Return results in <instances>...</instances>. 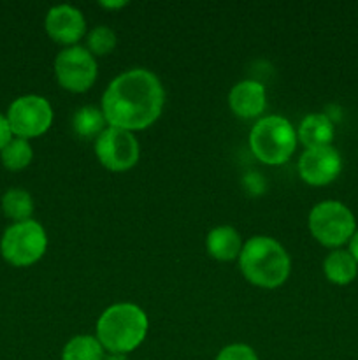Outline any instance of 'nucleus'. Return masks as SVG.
<instances>
[{
  "mask_svg": "<svg viewBox=\"0 0 358 360\" xmlns=\"http://www.w3.org/2000/svg\"><path fill=\"white\" fill-rule=\"evenodd\" d=\"M343 169V158L336 148L319 146L307 148L298 158V174L312 186H323L332 183Z\"/></svg>",
  "mask_w": 358,
  "mask_h": 360,
  "instance_id": "10",
  "label": "nucleus"
},
{
  "mask_svg": "<svg viewBox=\"0 0 358 360\" xmlns=\"http://www.w3.org/2000/svg\"><path fill=\"white\" fill-rule=\"evenodd\" d=\"M323 273L333 285H350L358 274V262L347 250H332L323 260Z\"/></svg>",
  "mask_w": 358,
  "mask_h": 360,
  "instance_id": "15",
  "label": "nucleus"
},
{
  "mask_svg": "<svg viewBox=\"0 0 358 360\" xmlns=\"http://www.w3.org/2000/svg\"><path fill=\"white\" fill-rule=\"evenodd\" d=\"M13 139V130H11L9 122H7V116L0 115V151L7 146Z\"/></svg>",
  "mask_w": 358,
  "mask_h": 360,
  "instance_id": "22",
  "label": "nucleus"
},
{
  "mask_svg": "<svg viewBox=\"0 0 358 360\" xmlns=\"http://www.w3.org/2000/svg\"><path fill=\"white\" fill-rule=\"evenodd\" d=\"M46 32L53 41L60 44L76 46V42L86 32V20L77 7L69 4H60L51 7L46 14Z\"/></svg>",
  "mask_w": 358,
  "mask_h": 360,
  "instance_id": "11",
  "label": "nucleus"
},
{
  "mask_svg": "<svg viewBox=\"0 0 358 360\" xmlns=\"http://www.w3.org/2000/svg\"><path fill=\"white\" fill-rule=\"evenodd\" d=\"M207 253L213 259L221 260V262H230V260L239 259L242 250V241L239 232L230 225H220L214 227L206 238Z\"/></svg>",
  "mask_w": 358,
  "mask_h": 360,
  "instance_id": "13",
  "label": "nucleus"
},
{
  "mask_svg": "<svg viewBox=\"0 0 358 360\" xmlns=\"http://www.w3.org/2000/svg\"><path fill=\"white\" fill-rule=\"evenodd\" d=\"M309 231L323 246L339 248L353 238L357 220L346 204L339 200H323L309 213Z\"/></svg>",
  "mask_w": 358,
  "mask_h": 360,
  "instance_id": "5",
  "label": "nucleus"
},
{
  "mask_svg": "<svg viewBox=\"0 0 358 360\" xmlns=\"http://www.w3.org/2000/svg\"><path fill=\"white\" fill-rule=\"evenodd\" d=\"M228 104L241 118H258L267 108L265 86L255 79L239 81L228 94Z\"/></svg>",
  "mask_w": 358,
  "mask_h": 360,
  "instance_id": "12",
  "label": "nucleus"
},
{
  "mask_svg": "<svg viewBox=\"0 0 358 360\" xmlns=\"http://www.w3.org/2000/svg\"><path fill=\"white\" fill-rule=\"evenodd\" d=\"M105 350L97 336L81 334L67 341L62 350V360H104Z\"/></svg>",
  "mask_w": 358,
  "mask_h": 360,
  "instance_id": "16",
  "label": "nucleus"
},
{
  "mask_svg": "<svg viewBox=\"0 0 358 360\" xmlns=\"http://www.w3.org/2000/svg\"><path fill=\"white\" fill-rule=\"evenodd\" d=\"M126 4L128 2H125V0H119V2H104V0H102L100 6L107 7V9H118V7H125Z\"/></svg>",
  "mask_w": 358,
  "mask_h": 360,
  "instance_id": "24",
  "label": "nucleus"
},
{
  "mask_svg": "<svg viewBox=\"0 0 358 360\" xmlns=\"http://www.w3.org/2000/svg\"><path fill=\"white\" fill-rule=\"evenodd\" d=\"M88 51L91 55L97 56H104L107 53H111L112 49L116 48V34L112 28L105 27V25H98V27L91 28L90 34H88Z\"/></svg>",
  "mask_w": 358,
  "mask_h": 360,
  "instance_id": "20",
  "label": "nucleus"
},
{
  "mask_svg": "<svg viewBox=\"0 0 358 360\" xmlns=\"http://www.w3.org/2000/svg\"><path fill=\"white\" fill-rule=\"evenodd\" d=\"M214 360H258V355H256L255 350H253L251 347H248V345L235 343L225 347Z\"/></svg>",
  "mask_w": 358,
  "mask_h": 360,
  "instance_id": "21",
  "label": "nucleus"
},
{
  "mask_svg": "<svg viewBox=\"0 0 358 360\" xmlns=\"http://www.w3.org/2000/svg\"><path fill=\"white\" fill-rule=\"evenodd\" d=\"M105 116L102 109L95 105H83L72 116L74 132L79 137H98L105 130Z\"/></svg>",
  "mask_w": 358,
  "mask_h": 360,
  "instance_id": "17",
  "label": "nucleus"
},
{
  "mask_svg": "<svg viewBox=\"0 0 358 360\" xmlns=\"http://www.w3.org/2000/svg\"><path fill=\"white\" fill-rule=\"evenodd\" d=\"M97 60L83 46H69L55 58V76L60 86L74 94L90 90L97 79Z\"/></svg>",
  "mask_w": 358,
  "mask_h": 360,
  "instance_id": "7",
  "label": "nucleus"
},
{
  "mask_svg": "<svg viewBox=\"0 0 358 360\" xmlns=\"http://www.w3.org/2000/svg\"><path fill=\"white\" fill-rule=\"evenodd\" d=\"M150 322L142 308L132 302H118L104 309L97 322V340L109 354L126 355L146 338Z\"/></svg>",
  "mask_w": 358,
  "mask_h": 360,
  "instance_id": "2",
  "label": "nucleus"
},
{
  "mask_svg": "<svg viewBox=\"0 0 358 360\" xmlns=\"http://www.w3.org/2000/svg\"><path fill=\"white\" fill-rule=\"evenodd\" d=\"M104 360H128V359H126V355H121V354H109L105 355Z\"/></svg>",
  "mask_w": 358,
  "mask_h": 360,
  "instance_id": "25",
  "label": "nucleus"
},
{
  "mask_svg": "<svg viewBox=\"0 0 358 360\" xmlns=\"http://www.w3.org/2000/svg\"><path fill=\"white\" fill-rule=\"evenodd\" d=\"M95 155L105 169L123 172L137 164L140 146L133 132L118 127H105L104 132L95 139Z\"/></svg>",
  "mask_w": 358,
  "mask_h": 360,
  "instance_id": "8",
  "label": "nucleus"
},
{
  "mask_svg": "<svg viewBox=\"0 0 358 360\" xmlns=\"http://www.w3.org/2000/svg\"><path fill=\"white\" fill-rule=\"evenodd\" d=\"M48 248V236L35 220L18 221L2 236L0 250L4 259L16 267H27L37 262Z\"/></svg>",
  "mask_w": 358,
  "mask_h": 360,
  "instance_id": "6",
  "label": "nucleus"
},
{
  "mask_svg": "<svg viewBox=\"0 0 358 360\" xmlns=\"http://www.w3.org/2000/svg\"><path fill=\"white\" fill-rule=\"evenodd\" d=\"M239 267L249 283L262 288H276L290 276L291 260L276 239L255 236L242 245Z\"/></svg>",
  "mask_w": 358,
  "mask_h": 360,
  "instance_id": "3",
  "label": "nucleus"
},
{
  "mask_svg": "<svg viewBox=\"0 0 358 360\" xmlns=\"http://www.w3.org/2000/svg\"><path fill=\"white\" fill-rule=\"evenodd\" d=\"M333 123L323 112H312L307 115L300 122L297 130V139L307 148H319V146H330L333 139Z\"/></svg>",
  "mask_w": 358,
  "mask_h": 360,
  "instance_id": "14",
  "label": "nucleus"
},
{
  "mask_svg": "<svg viewBox=\"0 0 358 360\" xmlns=\"http://www.w3.org/2000/svg\"><path fill=\"white\" fill-rule=\"evenodd\" d=\"M347 252H350L351 255H353V259L358 262V229L354 231L353 238L350 239V250H347Z\"/></svg>",
  "mask_w": 358,
  "mask_h": 360,
  "instance_id": "23",
  "label": "nucleus"
},
{
  "mask_svg": "<svg viewBox=\"0 0 358 360\" xmlns=\"http://www.w3.org/2000/svg\"><path fill=\"white\" fill-rule=\"evenodd\" d=\"M2 210L7 218L18 221L30 220L34 213V200L27 190L11 188L2 197Z\"/></svg>",
  "mask_w": 358,
  "mask_h": 360,
  "instance_id": "18",
  "label": "nucleus"
},
{
  "mask_svg": "<svg viewBox=\"0 0 358 360\" xmlns=\"http://www.w3.org/2000/svg\"><path fill=\"white\" fill-rule=\"evenodd\" d=\"M297 132L286 118L269 115L260 118L249 132V146L260 162L279 165L290 160L297 148Z\"/></svg>",
  "mask_w": 358,
  "mask_h": 360,
  "instance_id": "4",
  "label": "nucleus"
},
{
  "mask_svg": "<svg viewBox=\"0 0 358 360\" xmlns=\"http://www.w3.org/2000/svg\"><path fill=\"white\" fill-rule=\"evenodd\" d=\"M32 157H34V150H32L30 143L23 139V137L11 139V143L0 151L2 164L9 171H21V169H25L32 162Z\"/></svg>",
  "mask_w": 358,
  "mask_h": 360,
  "instance_id": "19",
  "label": "nucleus"
},
{
  "mask_svg": "<svg viewBox=\"0 0 358 360\" xmlns=\"http://www.w3.org/2000/svg\"><path fill=\"white\" fill-rule=\"evenodd\" d=\"M7 122L18 137L42 136L53 123V108L41 95H23L9 105Z\"/></svg>",
  "mask_w": 358,
  "mask_h": 360,
  "instance_id": "9",
  "label": "nucleus"
},
{
  "mask_svg": "<svg viewBox=\"0 0 358 360\" xmlns=\"http://www.w3.org/2000/svg\"><path fill=\"white\" fill-rule=\"evenodd\" d=\"M165 91L161 81L147 69H130L116 76L102 95V112L109 127L144 130L161 115Z\"/></svg>",
  "mask_w": 358,
  "mask_h": 360,
  "instance_id": "1",
  "label": "nucleus"
}]
</instances>
